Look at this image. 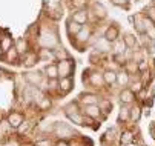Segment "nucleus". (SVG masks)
Wrapping results in <instances>:
<instances>
[{
    "instance_id": "obj_1",
    "label": "nucleus",
    "mask_w": 155,
    "mask_h": 146,
    "mask_svg": "<svg viewBox=\"0 0 155 146\" xmlns=\"http://www.w3.org/2000/svg\"><path fill=\"white\" fill-rule=\"evenodd\" d=\"M58 77L60 78H64V77H71L72 71H74V61L71 58H64V60H60L58 61Z\"/></svg>"
},
{
    "instance_id": "obj_2",
    "label": "nucleus",
    "mask_w": 155,
    "mask_h": 146,
    "mask_svg": "<svg viewBox=\"0 0 155 146\" xmlns=\"http://www.w3.org/2000/svg\"><path fill=\"white\" fill-rule=\"evenodd\" d=\"M118 28L117 26H114V25H110V26H107V29L104 31V38L106 40H109L110 41V43H115V41H117V38H118Z\"/></svg>"
},
{
    "instance_id": "obj_3",
    "label": "nucleus",
    "mask_w": 155,
    "mask_h": 146,
    "mask_svg": "<svg viewBox=\"0 0 155 146\" xmlns=\"http://www.w3.org/2000/svg\"><path fill=\"white\" fill-rule=\"evenodd\" d=\"M8 123H9V126L11 128H18L21 123H23V115L21 114H18V112H11L9 115H8Z\"/></svg>"
},
{
    "instance_id": "obj_4",
    "label": "nucleus",
    "mask_w": 155,
    "mask_h": 146,
    "mask_svg": "<svg viewBox=\"0 0 155 146\" xmlns=\"http://www.w3.org/2000/svg\"><path fill=\"white\" fill-rule=\"evenodd\" d=\"M14 46H15V49H17V52L20 55H25L26 52H29V45H28V40L26 38H18L15 41Z\"/></svg>"
},
{
    "instance_id": "obj_5",
    "label": "nucleus",
    "mask_w": 155,
    "mask_h": 146,
    "mask_svg": "<svg viewBox=\"0 0 155 146\" xmlns=\"http://www.w3.org/2000/svg\"><path fill=\"white\" fill-rule=\"evenodd\" d=\"M100 112H101V109L98 105H86V108H84V114L89 118H98Z\"/></svg>"
},
{
    "instance_id": "obj_6",
    "label": "nucleus",
    "mask_w": 155,
    "mask_h": 146,
    "mask_svg": "<svg viewBox=\"0 0 155 146\" xmlns=\"http://www.w3.org/2000/svg\"><path fill=\"white\" fill-rule=\"evenodd\" d=\"M120 100L121 103H124V105H129V103H132L135 100V94L132 89H123V92L120 94Z\"/></svg>"
},
{
    "instance_id": "obj_7",
    "label": "nucleus",
    "mask_w": 155,
    "mask_h": 146,
    "mask_svg": "<svg viewBox=\"0 0 155 146\" xmlns=\"http://www.w3.org/2000/svg\"><path fill=\"white\" fill-rule=\"evenodd\" d=\"M58 86H60V91L64 94V92H69L71 88H72V78L71 77H64V78H60L58 80Z\"/></svg>"
},
{
    "instance_id": "obj_8",
    "label": "nucleus",
    "mask_w": 155,
    "mask_h": 146,
    "mask_svg": "<svg viewBox=\"0 0 155 146\" xmlns=\"http://www.w3.org/2000/svg\"><path fill=\"white\" fill-rule=\"evenodd\" d=\"M81 28H83V26H81L80 23H77L75 20H69L68 25H66V29H68V34H69V35H77Z\"/></svg>"
},
{
    "instance_id": "obj_9",
    "label": "nucleus",
    "mask_w": 155,
    "mask_h": 146,
    "mask_svg": "<svg viewBox=\"0 0 155 146\" xmlns=\"http://www.w3.org/2000/svg\"><path fill=\"white\" fill-rule=\"evenodd\" d=\"M103 78H104V83H107V85H114V83H117V72L112 69H107L103 72Z\"/></svg>"
},
{
    "instance_id": "obj_10",
    "label": "nucleus",
    "mask_w": 155,
    "mask_h": 146,
    "mask_svg": "<svg viewBox=\"0 0 155 146\" xmlns=\"http://www.w3.org/2000/svg\"><path fill=\"white\" fill-rule=\"evenodd\" d=\"M72 20H75V22L80 23V25H84V23L87 22V12H86L84 9H78L77 12H74Z\"/></svg>"
},
{
    "instance_id": "obj_11",
    "label": "nucleus",
    "mask_w": 155,
    "mask_h": 146,
    "mask_svg": "<svg viewBox=\"0 0 155 146\" xmlns=\"http://www.w3.org/2000/svg\"><path fill=\"white\" fill-rule=\"evenodd\" d=\"M45 74H46L48 78H58V66L54 65V63L48 65L45 68Z\"/></svg>"
},
{
    "instance_id": "obj_12",
    "label": "nucleus",
    "mask_w": 155,
    "mask_h": 146,
    "mask_svg": "<svg viewBox=\"0 0 155 146\" xmlns=\"http://www.w3.org/2000/svg\"><path fill=\"white\" fill-rule=\"evenodd\" d=\"M94 15L97 17V18H104L106 15H107V12H106V8L101 5V3H94Z\"/></svg>"
},
{
    "instance_id": "obj_13",
    "label": "nucleus",
    "mask_w": 155,
    "mask_h": 146,
    "mask_svg": "<svg viewBox=\"0 0 155 146\" xmlns=\"http://www.w3.org/2000/svg\"><path fill=\"white\" fill-rule=\"evenodd\" d=\"M117 83L120 86H126L129 83V72H126V71L117 72Z\"/></svg>"
},
{
    "instance_id": "obj_14",
    "label": "nucleus",
    "mask_w": 155,
    "mask_h": 146,
    "mask_svg": "<svg viewBox=\"0 0 155 146\" xmlns=\"http://www.w3.org/2000/svg\"><path fill=\"white\" fill-rule=\"evenodd\" d=\"M35 60H37V54L34 52H26L23 55V65L25 66H32L35 63Z\"/></svg>"
},
{
    "instance_id": "obj_15",
    "label": "nucleus",
    "mask_w": 155,
    "mask_h": 146,
    "mask_svg": "<svg viewBox=\"0 0 155 146\" xmlns=\"http://www.w3.org/2000/svg\"><path fill=\"white\" fill-rule=\"evenodd\" d=\"M81 101L84 103V105H97L98 97L94 95V94H86V95H81Z\"/></svg>"
},
{
    "instance_id": "obj_16",
    "label": "nucleus",
    "mask_w": 155,
    "mask_h": 146,
    "mask_svg": "<svg viewBox=\"0 0 155 146\" xmlns=\"http://www.w3.org/2000/svg\"><path fill=\"white\" fill-rule=\"evenodd\" d=\"M110 41L109 40H106L104 37H101V38H98V41H97V51H107V49H110Z\"/></svg>"
},
{
    "instance_id": "obj_17",
    "label": "nucleus",
    "mask_w": 155,
    "mask_h": 146,
    "mask_svg": "<svg viewBox=\"0 0 155 146\" xmlns=\"http://www.w3.org/2000/svg\"><path fill=\"white\" fill-rule=\"evenodd\" d=\"M80 41H83V43H84V41H87V40H89V37H91V29L89 28H81L80 29V32L75 35Z\"/></svg>"
},
{
    "instance_id": "obj_18",
    "label": "nucleus",
    "mask_w": 155,
    "mask_h": 146,
    "mask_svg": "<svg viewBox=\"0 0 155 146\" xmlns=\"http://www.w3.org/2000/svg\"><path fill=\"white\" fill-rule=\"evenodd\" d=\"M123 41H124V45L127 48H135V45H137V38L132 35V34H124Z\"/></svg>"
},
{
    "instance_id": "obj_19",
    "label": "nucleus",
    "mask_w": 155,
    "mask_h": 146,
    "mask_svg": "<svg viewBox=\"0 0 155 146\" xmlns=\"http://www.w3.org/2000/svg\"><path fill=\"white\" fill-rule=\"evenodd\" d=\"M91 83H92L94 86H100V85H103V83H104L103 74H97V72L91 74Z\"/></svg>"
},
{
    "instance_id": "obj_20",
    "label": "nucleus",
    "mask_w": 155,
    "mask_h": 146,
    "mask_svg": "<svg viewBox=\"0 0 155 146\" xmlns=\"http://www.w3.org/2000/svg\"><path fill=\"white\" fill-rule=\"evenodd\" d=\"M6 54H8V63H12V60H15L20 54L17 52V49H15V46H12V48H9L8 51H6Z\"/></svg>"
},
{
    "instance_id": "obj_21",
    "label": "nucleus",
    "mask_w": 155,
    "mask_h": 146,
    "mask_svg": "<svg viewBox=\"0 0 155 146\" xmlns=\"http://www.w3.org/2000/svg\"><path fill=\"white\" fill-rule=\"evenodd\" d=\"M0 45H2V49L6 52L9 48H12V40H11L9 37H3L2 41H0Z\"/></svg>"
},
{
    "instance_id": "obj_22",
    "label": "nucleus",
    "mask_w": 155,
    "mask_h": 146,
    "mask_svg": "<svg viewBox=\"0 0 155 146\" xmlns=\"http://www.w3.org/2000/svg\"><path fill=\"white\" fill-rule=\"evenodd\" d=\"M68 117H69L74 123H77V124H86V118H83L78 112H77V114H72V115H68Z\"/></svg>"
},
{
    "instance_id": "obj_23",
    "label": "nucleus",
    "mask_w": 155,
    "mask_h": 146,
    "mask_svg": "<svg viewBox=\"0 0 155 146\" xmlns=\"http://www.w3.org/2000/svg\"><path fill=\"white\" fill-rule=\"evenodd\" d=\"M26 78H28L31 83H38L41 77H40L38 72H28V74H26Z\"/></svg>"
},
{
    "instance_id": "obj_24",
    "label": "nucleus",
    "mask_w": 155,
    "mask_h": 146,
    "mask_svg": "<svg viewBox=\"0 0 155 146\" xmlns=\"http://www.w3.org/2000/svg\"><path fill=\"white\" fill-rule=\"evenodd\" d=\"M146 15H147V18L150 20V22L155 23V5H152L146 9Z\"/></svg>"
},
{
    "instance_id": "obj_25",
    "label": "nucleus",
    "mask_w": 155,
    "mask_h": 146,
    "mask_svg": "<svg viewBox=\"0 0 155 146\" xmlns=\"http://www.w3.org/2000/svg\"><path fill=\"white\" fill-rule=\"evenodd\" d=\"M132 140H134V137H132V132H129V131L121 135V144H127V143H130Z\"/></svg>"
},
{
    "instance_id": "obj_26",
    "label": "nucleus",
    "mask_w": 155,
    "mask_h": 146,
    "mask_svg": "<svg viewBox=\"0 0 155 146\" xmlns=\"http://www.w3.org/2000/svg\"><path fill=\"white\" fill-rule=\"evenodd\" d=\"M126 72H134V71H137L138 69V65H137V61L134 60V61H127L126 63Z\"/></svg>"
},
{
    "instance_id": "obj_27",
    "label": "nucleus",
    "mask_w": 155,
    "mask_h": 146,
    "mask_svg": "<svg viewBox=\"0 0 155 146\" xmlns=\"http://www.w3.org/2000/svg\"><path fill=\"white\" fill-rule=\"evenodd\" d=\"M87 3V0H72V6L74 8H78V9H83Z\"/></svg>"
},
{
    "instance_id": "obj_28",
    "label": "nucleus",
    "mask_w": 155,
    "mask_h": 146,
    "mask_svg": "<svg viewBox=\"0 0 155 146\" xmlns=\"http://www.w3.org/2000/svg\"><path fill=\"white\" fill-rule=\"evenodd\" d=\"M140 111H141L140 108H132L130 109V118L132 120H138L140 118Z\"/></svg>"
},
{
    "instance_id": "obj_29",
    "label": "nucleus",
    "mask_w": 155,
    "mask_h": 146,
    "mask_svg": "<svg viewBox=\"0 0 155 146\" xmlns=\"http://www.w3.org/2000/svg\"><path fill=\"white\" fill-rule=\"evenodd\" d=\"M54 55L57 57V58H60V60H64V58H68V54H66L63 49H55L54 51Z\"/></svg>"
},
{
    "instance_id": "obj_30",
    "label": "nucleus",
    "mask_w": 155,
    "mask_h": 146,
    "mask_svg": "<svg viewBox=\"0 0 155 146\" xmlns=\"http://www.w3.org/2000/svg\"><path fill=\"white\" fill-rule=\"evenodd\" d=\"M130 115V111L127 109V108H121V111H120V115H118V118L120 120H126L127 117Z\"/></svg>"
},
{
    "instance_id": "obj_31",
    "label": "nucleus",
    "mask_w": 155,
    "mask_h": 146,
    "mask_svg": "<svg viewBox=\"0 0 155 146\" xmlns=\"http://www.w3.org/2000/svg\"><path fill=\"white\" fill-rule=\"evenodd\" d=\"M17 129H18V132H25V131H28V129H29V123H28V121H23Z\"/></svg>"
},
{
    "instance_id": "obj_32",
    "label": "nucleus",
    "mask_w": 155,
    "mask_h": 146,
    "mask_svg": "<svg viewBox=\"0 0 155 146\" xmlns=\"http://www.w3.org/2000/svg\"><path fill=\"white\" fill-rule=\"evenodd\" d=\"M35 146H52V143H51V140H38L37 143H35Z\"/></svg>"
},
{
    "instance_id": "obj_33",
    "label": "nucleus",
    "mask_w": 155,
    "mask_h": 146,
    "mask_svg": "<svg viewBox=\"0 0 155 146\" xmlns=\"http://www.w3.org/2000/svg\"><path fill=\"white\" fill-rule=\"evenodd\" d=\"M112 3L114 5H118V6H127V3H129V0H112Z\"/></svg>"
},
{
    "instance_id": "obj_34",
    "label": "nucleus",
    "mask_w": 155,
    "mask_h": 146,
    "mask_svg": "<svg viewBox=\"0 0 155 146\" xmlns=\"http://www.w3.org/2000/svg\"><path fill=\"white\" fill-rule=\"evenodd\" d=\"M51 106V101H49V98H45L41 103H40V108L41 109H46V108H49Z\"/></svg>"
},
{
    "instance_id": "obj_35",
    "label": "nucleus",
    "mask_w": 155,
    "mask_h": 146,
    "mask_svg": "<svg viewBox=\"0 0 155 146\" xmlns=\"http://www.w3.org/2000/svg\"><path fill=\"white\" fill-rule=\"evenodd\" d=\"M58 83H60V81H57V78H49V88L55 89V88L58 86Z\"/></svg>"
},
{
    "instance_id": "obj_36",
    "label": "nucleus",
    "mask_w": 155,
    "mask_h": 146,
    "mask_svg": "<svg viewBox=\"0 0 155 146\" xmlns=\"http://www.w3.org/2000/svg\"><path fill=\"white\" fill-rule=\"evenodd\" d=\"M57 146H69V144L66 143V141H58V143H57Z\"/></svg>"
},
{
    "instance_id": "obj_37",
    "label": "nucleus",
    "mask_w": 155,
    "mask_h": 146,
    "mask_svg": "<svg viewBox=\"0 0 155 146\" xmlns=\"http://www.w3.org/2000/svg\"><path fill=\"white\" fill-rule=\"evenodd\" d=\"M5 146H17V143H12V141H9V143H6Z\"/></svg>"
},
{
    "instance_id": "obj_38",
    "label": "nucleus",
    "mask_w": 155,
    "mask_h": 146,
    "mask_svg": "<svg viewBox=\"0 0 155 146\" xmlns=\"http://www.w3.org/2000/svg\"><path fill=\"white\" fill-rule=\"evenodd\" d=\"M3 52H5V51L2 49V45H0V57H2V55H3Z\"/></svg>"
},
{
    "instance_id": "obj_39",
    "label": "nucleus",
    "mask_w": 155,
    "mask_h": 146,
    "mask_svg": "<svg viewBox=\"0 0 155 146\" xmlns=\"http://www.w3.org/2000/svg\"><path fill=\"white\" fill-rule=\"evenodd\" d=\"M0 75H2V69H0Z\"/></svg>"
},
{
    "instance_id": "obj_40",
    "label": "nucleus",
    "mask_w": 155,
    "mask_h": 146,
    "mask_svg": "<svg viewBox=\"0 0 155 146\" xmlns=\"http://www.w3.org/2000/svg\"><path fill=\"white\" fill-rule=\"evenodd\" d=\"M45 2H48V0H45Z\"/></svg>"
}]
</instances>
